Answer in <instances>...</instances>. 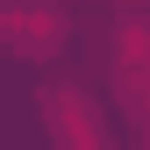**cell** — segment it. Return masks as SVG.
Listing matches in <instances>:
<instances>
[{
    "instance_id": "1",
    "label": "cell",
    "mask_w": 150,
    "mask_h": 150,
    "mask_svg": "<svg viewBox=\"0 0 150 150\" xmlns=\"http://www.w3.org/2000/svg\"><path fill=\"white\" fill-rule=\"evenodd\" d=\"M64 36H71V14L57 0H0V50L7 57L43 64V57L64 50Z\"/></svg>"
},
{
    "instance_id": "2",
    "label": "cell",
    "mask_w": 150,
    "mask_h": 150,
    "mask_svg": "<svg viewBox=\"0 0 150 150\" xmlns=\"http://www.w3.org/2000/svg\"><path fill=\"white\" fill-rule=\"evenodd\" d=\"M122 7H150V0H122Z\"/></svg>"
}]
</instances>
